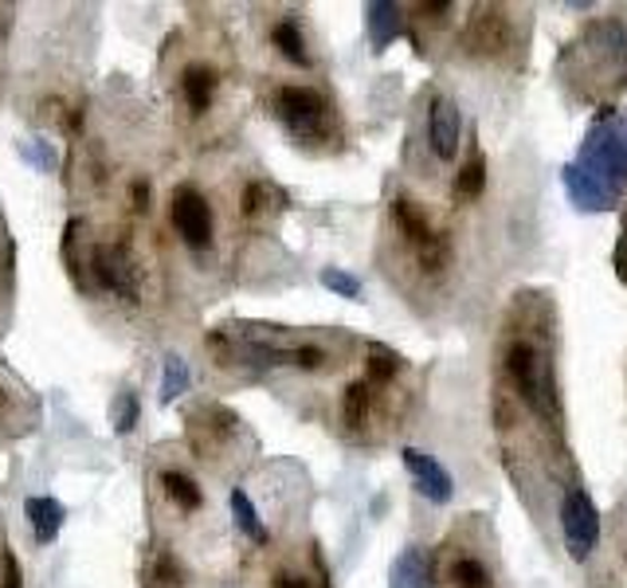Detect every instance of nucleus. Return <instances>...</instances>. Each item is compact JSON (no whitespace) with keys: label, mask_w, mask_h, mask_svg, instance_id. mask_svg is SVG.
<instances>
[{"label":"nucleus","mask_w":627,"mask_h":588,"mask_svg":"<svg viewBox=\"0 0 627 588\" xmlns=\"http://www.w3.org/2000/svg\"><path fill=\"white\" fill-rule=\"evenodd\" d=\"M561 185L580 212H611L627 192V114L600 107L580 153L561 166Z\"/></svg>","instance_id":"obj_1"},{"label":"nucleus","mask_w":627,"mask_h":588,"mask_svg":"<svg viewBox=\"0 0 627 588\" xmlns=\"http://www.w3.org/2000/svg\"><path fill=\"white\" fill-rule=\"evenodd\" d=\"M561 67L580 94L619 91L627 83V32L619 20L593 24L580 40L561 51Z\"/></svg>","instance_id":"obj_2"},{"label":"nucleus","mask_w":627,"mask_h":588,"mask_svg":"<svg viewBox=\"0 0 627 588\" xmlns=\"http://www.w3.org/2000/svg\"><path fill=\"white\" fill-rule=\"evenodd\" d=\"M506 373L518 385L521 400L534 408L541 420H561V392H557L554 361H549V349L537 346V341H514L506 349Z\"/></svg>","instance_id":"obj_3"},{"label":"nucleus","mask_w":627,"mask_h":588,"mask_svg":"<svg viewBox=\"0 0 627 588\" xmlns=\"http://www.w3.org/2000/svg\"><path fill=\"white\" fill-rule=\"evenodd\" d=\"M275 118L298 141H318L330 133V107L310 87H279L275 91Z\"/></svg>","instance_id":"obj_4"},{"label":"nucleus","mask_w":627,"mask_h":588,"mask_svg":"<svg viewBox=\"0 0 627 588\" xmlns=\"http://www.w3.org/2000/svg\"><path fill=\"white\" fill-rule=\"evenodd\" d=\"M392 220H397V228L405 232V240L412 243L424 271H444L447 259H451V243H447L444 232H436V228L428 225L424 208L408 197H397L392 200Z\"/></svg>","instance_id":"obj_5"},{"label":"nucleus","mask_w":627,"mask_h":588,"mask_svg":"<svg viewBox=\"0 0 627 588\" xmlns=\"http://www.w3.org/2000/svg\"><path fill=\"white\" fill-rule=\"evenodd\" d=\"M561 534H565V549H569L573 561H588L600 541V510L588 498V490L573 487L561 498Z\"/></svg>","instance_id":"obj_6"},{"label":"nucleus","mask_w":627,"mask_h":588,"mask_svg":"<svg viewBox=\"0 0 627 588\" xmlns=\"http://www.w3.org/2000/svg\"><path fill=\"white\" fill-rule=\"evenodd\" d=\"M91 271H94V282H99L102 290H115L118 299L138 302L141 267H138V259L130 256L126 243H99V248L91 251Z\"/></svg>","instance_id":"obj_7"},{"label":"nucleus","mask_w":627,"mask_h":588,"mask_svg":"<svg viewBox=\"0 0 627 588\" xmlns=\"http://www.w3.org/2000/svg\"><path fill=\"white\" fill-rule=\"evenodd\" d=\"M173 228L192 251H205L212 243V208L192 185H181L173 192Z\"/></svg>","instance_id":"obj_8"},{"label":"nucleus","mask_w":627,"mask_h":588,"mask_svg":"<svg viewBox=\"0 0 627 588\" xmlns=\"http://www.w3.org/2000/svg\"><path fill=\"white\" fill-rule=\"evenodd\" d=\"M459 141H462V114L459 102L436 94L428 107V146L439 161H455L459 158Z\"/></svg>","instance_id":"obj_9"},{"label":"nucleus","mask_w":627,"mask_h":588,"mask_svg":"<svg viewBox=\"0 0 627 588\" xmlns=\"http://www.w3.org/2000/svg\"><path fill=\"white\" fill-rule=\"evenodd\" d=\"M400 459H405V471L412 475L416 490H420L428 502H436V506L451 502V498H455V479H451V471L439 464V459H431L428 451H420V448H405V451H400Z\"/></svg>","instance_id":"obj_10"},{"label":"nucleus","mask_w":627,"mask_h":588,"mask_svg":"<svg viewBox=\"0 0 627 588\" xmlns=\"http://www.w3.org/2000/svg\"><path fill=\"white\" fill-rule=\"evenodd\" d=\"M24 514H28V526H32V538L40 546H51L67 522V506L51 495H32L24 502Z\"/></svg>","instance_id":"obj_11"},{"label":"nucleus","mask_w":627,"mask_h":588,"mask_svg":"<svg viewBox=\"0 0 627 588\" xmlns=\"http://www.w3.org/2000/svg\"><path fill=\"white\" fill-rule=\"evenodd\" d=\"M388 588H436V572H431V557L420 546H408L405 554L388 569Z\"/></svg>","instance_id":"obj_12"},{"label":"nucleus","mask_w":627,"mask_h":588,"mask_svg":"<svg viewBox=\"0 0 627 588\" xmlns=\"http://www.w3.org/2000/svg\"><path fill=\"white\" fill-rule=\"evenodd\" d=\"M365 28H369L372 51H385L388 43L405 32V17H400V4L392 0H369L365 4Z\"/></svg>","instance_id":"obj_13"},{"label":"nucleus","mask_w":627,"mask_h":588,"mask_svg":"<svg viewBox=\"0 0 627 588\" xmlns=\"http://www.w3.org/2000/svg\"><path fill=\"white\" fill-rule=\"evenodd\" d=\"M181 94L189 102L192 114H205L212 107V94H216V71L208 63H189L181 71Z\"/></svg>","instance_id":"obj_14"},{"label":"nucleus","mask_w":627,"mask_h":588,"mask_svg":"<svg viewBox=\"0 0 627 588\" xmlns=\"http://www.w3.org/2000/svg\"><path fill=\"white\" fill-rule=\"evenodd\" d=\"M228 502H231V518H236V526H240L243 538H251L256 546H267V526H263V518H259L256 502L248 498V490L236 487L228 495Z\"/></svg>","instance_id":"obj_15"},{"label":"nucleus","mask_w":627,"mask_h":588,"mask_svg":"<svg viewBox=\"0 0 627 588\" xmlns=\"http://www.w3.org/2000/svg\"><path fill=\"white\" fill-rule=\"evenodd\" d=\"M192 385V369L189 361H185L181 353H166V361H161V392H157V400L161 405H173L177 397H185Z\"/></svg>","instance_id":"obj_16"},{"label":"nucleus","mask_w":627,"mask_h":588,"mask_svg":"<svg viewBox=\"0 0 627 588\" xmlns=\"http://www.w3.org/2000/svg\"><path fill=\"white\" fill-rule=\"evenodd\" d=\"M271 43L282 51V59H290L295 67H310V51H306V36L298 28V20H279L271 28Z\"/></svg>","instance_id":"obj_17"},{"label":"nucleus","mask_w":627,"mask_h":588,"mask_svg":"<svg viewBox=\"0 0 627 588\" xmlns=\"http://www.w3.org/2000/svg\"><path fill=\"white\" fill-rule=\"evenodd\" d=\"M161 487H166V495L173 498L181 510H200V506H205V490H200L197 479H189L185 471H166L161 475Z\"/></svg>","instance_id":"obj_18"},{"label":"nucleus","mask_w":627,"mask_h":588,"mask_svg":"<svg viewBox=\"0 0 627 588\" xmlns=\"http://www.w3.org/2000/svg\"><path fill=\"white\" fill-rule=\"evenodd\" d=\"M400 373V357L388 346H369V361H365V385H388Z\"/></svg>","instance_id":"obj_19"},{"label":"nucleus","mask_w":627,"mask_h":588,"mask_svg":"<svg viewBox=\"0 0 627 588\" xmlns=\"http://www.w3.org/2000/svg\"><path fill=\"white\" fill-rule=\"evenodd\" d=\"M138 416H141V400H138V392L122 389L115 400H110V428H115L118 436H130V431L138 428Z\"/></svg>","instance_id":"obj_20"},{"label":"nucleus","mask_w":627,"mask_h":588,"mask_svg":"<svg viewBox=\"0 0 627 588\" xmlns=\"http://www.w3.org/2000/svg\"><path fill=\"white\" fill-rule=\"evenodd\" d=\"M502 17H495V12H482V17H475V24H470L467 32V43H475V51H498L502 48Z\"/></svg>","instance_id":"obj_21"},{"label":"nucleus","mask_w":627,"mask_h":588,"mask_svg":"<svg viewBox=\"0 0 627 588\" xmlns=\"http://www.w3.org/2000/svg\"><path fill=\"white\" fill-rule=\"evenodd\" d=\"M482 189H487V158L475 153V158L459 169V177H455V197L470 200V197H479Z\"/></svg>","instance_id":"obj_22"},{"label":"nucleus","mask_w":627,"mask_h":588,"mask_svg":"<svg viewBox=\"0 0 627 588\" xmlns=\"http://www.w3.org/2000/svg\"><path fill=\"white\" fill-rule=\"evenodd\" d=\"M318 282H322L326 290H334L338 299H349V302H357L361 299V279H357L354 271H341V267H322V275H318Z\"/></svg>","instance_id":"obj_23"},{"label":"nucleus","mask_w":627,"mask_h":588,"mask_svg":"<svg viewBox=\"0 0 627 588\" xmlns=\"http://www.w3.org/2000/svg\"><path fill=\"white\" fill-rule=\"evenodd\" d=\"M341 416H346L349 428H365V420H369V385L365 381L349 385L346 400H341Z\"/></svg>","instance_id":"obj_24"},{"label":"nucleus","mask_w":627,"mask_h":588,"mask_svg":"<svg viewBox=\"0 0 627 588\" xmlns=\"http://www.w3.org/2000/svg\"><path fill=\"white\" fill-rule=\"evenodd\" d=\"M451 585L455 588H490V572L479 557H459L451 565Z\"/></svg>","instance_id":"obj_25"},{"label":"nucleus","mask_w":627,"mask_h":588,"mask_svg":"<svg viewBox=\"0 0 627 588\" xmlns=\"http://www.w3.org/2000/svg\"><path fill=\"white\" fill-rule=\"evenodd\" d=\"M290 365H295V369H322V365H326V349H318V346H295V349H290Z\"/></svg>","instance_id":"obj_26"},{"label":"nucleus","mask_w":627,"mask_h":588,"mask_svg":"<svg viewBox=\"0 0 627 588\" xmlns=\"http://www.w3.org/2000/svg\"><path fill=\"white\" fill-rule=\"evenodd\" d=\"M157 580H161V585H181V565H177L173 557H161V561H157Z\"/></svg>","instance_id":"obj_27"},{"label":"nucleus","mask_w":627,"mask_h":588,"mask_svg":"<svg viewBox=\"0 0 627 588\" xmlns=\"http://www.w3.org/2000/svg\"><path fill=\"white\" fill-rule=\"evenodd\" d=\"M4 588H24V577H20V561L12 554H4Z\"/></svg>","instance_id":"obj_28"},{"label":"nucleus","mask_w":627,"mask_h":588,"mask_svg":"<svg viewBox=\"0 0 627 588\" xmlns=\"http://www.w3.org/2000/svg\"><path fill=\"white\" fill-rule=\"evenodd\" d=\"M24 158H32L40 169H51V161H56V153H48V141L36 138V150H24Z\"/></svg>","instance_id":"obj_29"},{"label":"nucleus","mask_w":627,"mask_h":588,"mask_svg":"<svg viewBox=\"0 0 627 588\" xmlns=\"http://www.w3.org/2000/svg\"><path fill=\"white\" fill-rule=\"evenodd\" d=\"M275 588H314V585L306 577H295V572H279V577H275Z\"/></svg>","instance_id":"obj_30"},{"label":"nucleus","mask_w":627,"mask_h":588,"mask_svg":"<svg viewBox=\"0 0 627 588\" xmlns=\"http://www.w3.org/2000/svg\"><path fill=\"white\" fill-rule=\"evenodd\" d=\"M133 208H138V212H149V185L146 181H133Z\"/></svg>","instance_id":"obj_31"}]
</instances>
